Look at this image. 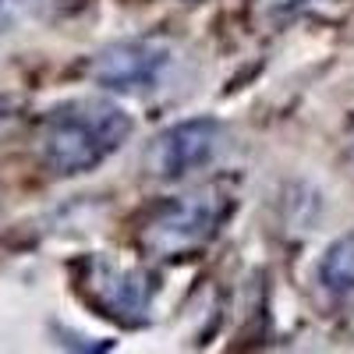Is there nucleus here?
<instances>
[{
	"label": "nucleus",
	"instance_id": "5",
	"mask_svg": "<svg viewBox=\"0 0 354 354\" xmlns=\"http://www.w3.org/2000/svg\"><path fill=\"white\" fill-rule=\"evenodd\" d=\"M223 149V124L216 117H188L181 124L163 128L149 149H145V170L160 181H177L202 167H209Z\"/></svg>",
	"mask_w": 354,
	"mask_h": 354
},
{
	"label": "nucleus",
	"instance_id": "1",
	"mask_svg": "<svg viewBox=\"0 0 354 354\" xmlns=\"http://www.w3.org/2000/svg\"><path fill=\"white\" fill-rule=\"evenodd\" d=\"M135 121L110 100H68L43 113L36 131V153L57 177H78L96 170L131 138Z\"/></svg>",
	"mask_w": 354,
	"mask_h": 354
},
{
	"label": "nucleus",
	"instance_id": "8",
	"mask_svg": "<svg viewBox=\"0 0 354 354\" xmlns=\"http://www.w3.org/2000/svg\"><path fill=\"white\" fill-rule=\"evenodd\" d=\"M330 0H255V21L270 25V28H283L287 21L301 18L308 11H319Z\"/></svg>",
	"mask_w": 354,
	"mask_h": 354
},
{
	"label": "nucleus",
	"instance_id": "2",
	"mask_svg": "<svg viewBox=\"0 0 354 354\" xmlns=\"http://www.w3.org/2000/svg\"><path fill=\"white\" fill-rule=\"evenodd\" d=\"M234 209L238 198L223 181L202 185L153 205L138 227V241L156 259H185L209 245Z\"/></svg>",
	"mask_w": 354,
	"mask_h": 354
},
{
	"label": "nucleus",
	"instance_id": "3",
	"mask_svg": "<svg viewBox=\"0 0 354 354\" xmlns=\"http://www.w3.org/2000/svg\"><path fill=\"white\" fill-rule=\"evenodd\" d=\"M71 283H75V294L100 319L117 322L124 330L145 326L153 315L156 280L145 270H138V266L117 262L103 252L78 255L71 262Z\"/></svg>",
	"mask_w": 354,
	"mask_h": 354
},
{
	"label": "nucleus",
	"instance_id": "9",
	"mask_svg": "<svg viewBox=\"0 0 354 354\" xmlns=\"http://www.w3.org/2000/svg\"><path fill=\"white\" fill-rule=\"evenodd\" d=\"M11 113H15V100H11V96H4V93H0V124H4V121H8Z\"/></svg>",
	"mask_w": 354,
	"mask_h": 354
},
{
	"label": "nucleus",
	"instance_id": "6",
	"mask_svg": "<svg viewBox=\"0 0 354 354\" xmlns=\"http://www.w3.org/2000/svg\"><path fill=\"white\" fill-rule=\"evenodd\" d=\"M88 0H0V36L32 21H61L78 15Z\"/></svg>",
	"mask_w": 354,
	"mask_h": 354
},
{
	"label": "nucleus",
	"instance_id": "4",
	"mask_svg": "<svg viewBox=\"0 0 354 354\" xmlns=\"http://www.w3.org/2000/svg\"><path fill=\"white\" fill-rule=\"evenodd\" d=\"M174 64V46L160 36L149 39H124L103 46L93 61H88V78L100 88L124 96H142L167 78Z\"/></svg>",
	"mask_w": 354,
	"mask_h": 354
},
{
	"label": "nucleus",
	"instance_id": "7",
	"mask_svg": "<svg viewBox=\"0 0 354 354\" xmlns=\"http://www.w3.org/2000/svg\"><path fill=\"white\" fill-rule=\"evenodd\" d=\"M319 283L333 301H354V230L326 248L319 262Z\"/></svg>",
	"mask_w": 354,
	"mask_h": 354
}]
</instances>
